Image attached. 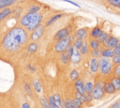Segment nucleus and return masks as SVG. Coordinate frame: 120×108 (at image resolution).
Here are the masks:
<instances>
[{
    "label": "nucleus",
    "mask_w": 120,
    "mask_h": 108,
    "mask_svg": "<svg viewBox=\"0 0 120 108\" xmlns=\"http://www.w3.org/2000/svg\"><path fill=\"white\" fill-rule=\"evenodd\" d=\"M64 104H65V108H75L71 98H68V97L66 98L64 100Z\"/></svg>",
    "instance_id": "obj_34"
},
{
    "label": "nucleus",
    "mask_w": 120,
    "mask_h": 108,
    "mask_svg": "<svg viewBox=\"0 0 120 108\" xmlns=\"http://www.w3.org/2000/svg\"><path fill=\"white\" fill-rule=\"evenodd\" d=\"M44 31H45V25L44 24H40L38 28H36L33 32H31L29 34V39L31 41L37 42V40H38L43 36Z\"/></svg>",
    "instance_id": "obj_5"
},
{
    "label": "nucleus",
    "mask_w": 120,
    "mask_h": 108,
    "mask_svg": "<svg viewBox=\"0 0 120 108\" xmlns=\"http://www.w3.org/2000/svg\"><path fill=\"white\" fill-rule=\"evenodd\" d=\"M112 63L113 64V66L120 64V55H119V54H115V55L112 58Z\"/></svg>",
    "instance_id": "obj_41"
},
{
    "label": "nucleus",
    "mask_w": 120,
    "mask_h": 108,
    "mask_svg": "<svg viewBox=\"0 0 120 108\" xmlns=\"http://www.w3.org/2000/svg\"><path fill=\"white\" fill-rule=\"evenodd\" d=\"M88 44H89V48L91 50H96V49H99L101 48V43L97 39H89L88 40Z\"/></svg>",
    "instance_id": "obj_19"
},
{
    "label": "nucleus",
    "mask_w": 120,
    "mask_h": 108,
    "mask_svg": "<svg viewBox=\"0 0 120 108\" xmlns=\"http://www.w3.org/2000/svg\"><path fill=\"white\" fill-rule=\"evenodd\" d=\"M72 101H73V104L75 106V108H82L83 107V103L77 98H72Z\"/></svg>",
    "instance_id": "obj_36"
},
{
    "label": "nucleus",
    "mask_w": 120,
    "mask_h": 108,
    "mask_svg": "<svg viewBox=\"0 0 120 108\" xmlns=\"http://www.w3.org/2000/svg\"><path fill=\"white\" fill-rule=\"evenodd\" d=\"M89 54H90L91 57H94V58L99 59V58L102 56V48L96 49V50H91Z\"/></svg>",
    "instance_id": "obj_28"
},
{
    "label": "nucleus",
    "mask_w": 120,
    "mask_h": 108,
    "mask_svg": "<svg viewBox=\"0 0 120 108\" xmlns=\"http://www.w3.org/2000/svg\"><path fill=\"white\" fill-rule=\"evenodd\" d=\"M39 103H40V105H41L43 108H51V105H50V103H49L48 98H46V97H44V96L39 97Z\"/></svg>",
    "instance_id": "obj_29"
},
{
    "label": "nucleus",
    "mask_w": 120,
    "mask_h": 108,
    "mask_svg": "<svg viewBox=\"0 0 120 108\" xmlns=\"http://www.w3.org/2000/svg\"><path fill=\"white\" fill-rule=\"evenodd\" d=\"M110 81H111V83L112 84V85H113L115 91H116V92L120 91V79H119L118 77L112 75V78L110 79Z\"/></svg>",
    "instance_id": "obj_24"
},
{
    "label": "nucleus",
    "mask_w": 120,
    "mask_h": 108,
    "mask_svg": "<svg viewBox=\"0 0 120 108\" xmlns=\"http://www.w3.org/2000/svg\"><path fill=\"white\" fill-rule=\"evenodd\" d=\"M26 69H27L30 72H35V71H36V67H35L34 65H32V64H27V65H26Z\"/></svg>",
    "instance_id": "obj_42"
},
{
    "label": "nucleus",
    "mask_w": 120,
    "mask_h": 108,
    "mask_svg": "<svg viewBox=\"0 0 120 108\" xmlns=\"http://www.w3.org/2000/svg\"><path fill=\"white\" fill-rule=\"evenodd\" d=\"M89 44H88V41L87 40H83V43H82V47L80 48V53H81V54L82 55V56H85V55H87L90 52H89Z\"/></svg>",
    "instance_id": "obj_21"
},
{
    "label": "nucleus",
    "mask_w": 120,
    "mask_h": 108,
    "mask_svg": "<svg viewBox=\"0 0 120 108\" xmlns=\"http://www.w3.org/2000/svg\"><path fill=\"white\" fill-rule=\"evenodd\" d=\"M103 85H104V81H102V80H98L95 83L94 89L91 93V95H92V97L95 100H99L104 97L105 92H104Z\"/></svg>",
    "instance_id": "obj_4"
},
{
    "label": "nucleus",
    "mask_w": 120,
    "mask_h": 108,
    "mask_svg": "<svg viewBox=\"0 0 120 108\" xmlns=\"http://www.w3.org/2000/svg\"><path fill=\"white\" fill-rule=\"evenodd\" d=\"M103 88H104V92L105 94H108V95H113L115 94V89L112 85V84L111 83L110 80H106L104 81V85H103Z\"/></svg>",
    "instance_id": "obj_13"
},
{
    "label": "nucleus",
    "mask_w": 120,
    "mask_h": 108,
    "mask_svg": "<svg viewBox=\"0 0 120 108\" xmlns=\"http://www.w3.org/2000/svg\"><path fill=\"white\" fill-rule=\"evenodd\" d=\"M106 1H107V3H108L110 6H112V8H117V9L120 10V0H106Z\"/></svg>",
    "instance_id": "obj_32"
},
{
    "label": "nucleus",
    "mask_w": 120,
    "mask_h": 108,
    "mask_svg": "<svg viewBox=\"0 0 120 108\" xmlns=\"http://www.w3.org/2000/svg\"><path fill=\"white\" fill-rule=\"evenodd\" d=\"M12 13H13V8H4V9L0 10V22L7 19Z\"/></svg>",
    "instance_id": "obj_15"
},
{
    "label": "nucleus",
    "mask_w": 120,
    "mask_h": 108,
    "mask_svg": "<svg viewBox=\"0 0 120 108\" xmlns=\"http://www.w3.org/2000/svg\"><path fill=\"white\" fill-rule=\"evenodd\" d=\"M82 43H83V40L81 39H74L73 41H72V44H73L74 48L77 49V50H80V48L82 47Z\"/></svg>",
    "instance_id": "obj_33"
},
{
    "label": "nucleus",
    "mask_w": 120,
    "mask_h": 108,
    "mask_svg": "<svg viewBox=\"0 0 120 108\" xmlns=\"http://www.w3.org/2000/svg\"><path fill=\"white\" fill-rule=\"evenodd\" d=\"M68 78L70 81L75 82L76 80H78L80 78V71L77 69H73L70 70V72L68 73Z\"/></svg>",
    "instance_id": "obj_23"
},
{
    "label": "nucleus",
    "mask_w": 120,
    "mask_h": 108,
    "mask_svg": "<svg viewBox=\"0 0 120 108\" xmlns=\"http://www.w3.org/2000/svg\"><path fill=\"white\" fill-rule=\"evenodd\" d=\"M59 60L61 62L62 65H68L70 61H69V58L68 57V55L66 54V53H63L61 54H59Z\"/></svg>",
    "instance_id": "obj_30"
},
{
    "label": "nucleus",
    "mask_w": 120,
    "mask_h": 108,
    "mask_svg": "<svg viewBox=\"0 0 120 108\" xmlns=\"http://www.w3.org/2000/svg\"><path fill=\"white\" fill-rule=\"evenodd\" d=\"M99 64V72L103 76H109L112 73L113 70V64L112 63V59L106 57H100L98 59Z\"/></svg>",
    "instance_id": "obj_2"
},
{
    "label": "nucleus",
    "mask_w": 120,
    "mask_h": 108,
    "mask_svg": "<svg viewBox=\"0 0 120 108\" xmlns=\"http://www.w3.org/2000/svg\"><path fill=\"white\" fill-rule=\"evenodd\" d=\"M119 40H120V39H119L117 37H115V36H113V35H111V36L109 37L108 40L102 45V47H103V48H111V49H114V48L116 47V45L118 44Z\"/></svg>",
    "instance_id": "obj_8"
},
{
    "label": "nucleus",
    "mask_w": 120,
    "mask_h": 108,
    "mask_svg": "<svg viewBox=\"0 0 120 108\" xmlns=\"http://www.w3.org/2000/svg\"><path fill=\"white\" fill-rule=\"evenodd\" d=\"M89 32H90V30H89L88 27H82V28L77 29L73 36H74L75 39H81L84 40L85 39L88 38Z\"/></svg>",
    "instance_id": "obj_7"
},
{
    "label": "nucleus",
    "mask_w": 120,
    "mask_h": 108,
    "mask_svg": "<svg viewBox=\"0 0 120 108\" xmlns=\"http://www.w3.org/2000/svg\"><path fill=\"white\" fill-rule=\"evenodd\" d=\"M111 35L109 34V32H107V31H105V30H103L101 33H100V35L98 36V38L97 39L100 43H101V45H103L107 40H108V39H109V37H110Z\"/></svg>",
    "instance_id": "obj_22"
},
{
    "label": "nucleus",
    "mask_w": 120,
    "mask_h": 108,
    "mask_svg": "<svg viewBox=\"0 0 120 108\" xmlns=\"http://www.w3.org/2000/svg\"><path fill=\"white\" fill-rule=\"evenodd\" d=\"M32 87L33 89L36 91V93L38 94H40L42 92V85H41V83L38 79L35 78L32 80Z\"/></svg>",
    "instance_id": "obj_16"
},
{
    "label": "nucleus",
    "mask_w": 120,
    "mask_h": 108,
    "mask_svg": "<svg viewBox=\"0 0 120 108\" xmlns=\"http://www.w3.org/2000/svg\"><path fill=\"white\" fill-rule=\"evenodd\" d=\"M74 50H75V48H74V46H73V44L71 43L68 47V49H67V51H66V54L68 55V57L70 59V57L72 56V54H73V53H74Z\"/></svg>",
    "instance_id": "obj_35"
},
{
    "label": "nucleus",
    "mask_w": 120,
    "mask_h": 108,
    "mask_svg": "<svg viewBox=\"0 0 120 108\" xmlns=\"http://www.w3.org/2000/svg\"><path fill=\"white\" fill-rule=\"evenodd\" d=\"M118 78H119V79H120V76H118Z\"/></svg>",
    "instance_id": "obj_47"
},
{
    "label": "nucleus",
    "mask_w": 120,
    "mask_h": 108,
    "mask_svg": "<svg viewBox=\"0 0 120 108\" xmlns=\"http://www.w3.org/2000/svg\"><path fill=\"white\" fill-rule=\"evenodd\" d=\"M23 90L26 93V95H29V96H31L32 93H33V87H32V85L28 82H25L24 83V85H23Z\"/></svg>",
    "instance_id": "obj_31"
},
{
    "label": "nucleus",
    "mask_w": 120,
    "mask_h": 108,
    "mask_svg": "<svg viewBox=\"0 0 120 108\" xmlns=\"http://www.w3.org/2000/svg\"><path fill=\"white\" fill-rule=\"evenodd\" d=\"M29 40V33L22 26L16 25L9 29L2 39V47L8 54H15Z\"/></svg>",
    "instance_id": "obj_1"
},
{
    "label": "nucleus",
    "mask_w": 120,
    "mask_h": 108,
    "mask_svg": "<svg viewBox=\"0 0 120 108\" xmlns=\"http://www.w3.org/2000/svg\"><path fill=\"white\" fill-rule=\"evenodd\" d=\"M84 81L81 78H79L78 80H76L74 82V87L75 90L81 94H85V90H84Z\"/></svg>",
    "instance_id": "obj_14"
},
{
    "label": "nucleus",
    "mask_w": 120,
    "mask_h": 108,
    "mask_svg": "<svg viewBox=\"0 0 120 108\" xmlns=\"http://www.w3.org/2000/svg\"><path fill=\"white\" fill-rule=\"evenodd\" d=\"M52 97H53V100H54V102L60 107V108H65V104H64V100L61 98V96L59 95V94H57V93H55V94H53L52 95Z\"/></svg>",
    "instance_id": "obj_26"
},
{
    "label": "nucleus",
    "mask_w": 120,
    "mask_h": 108,
    "mask_svg": "<svg viewBox=\"0 0 120 108\" xmlns=\"http://www.w3.org/2000/svg\"><path fill=\"white\" fill-rule=\"evenodd\" d=\"M114 52H115V54H119L120 55V40H119L118 44L116 45V47L114 48Z\"/></svg>",
    "instance_id": "obj_45"
},
{
    "label": "nucleus",
    "mask_w": 120,
    "mask_h": 108,
    "mask_svg": "<svg viewBox=\"0 0 120 108\" xmlns=\"http://www.w3.org/2000/svg\"><path fill=\"white\" fill-rule=\"evenodd\" d=\"M82 55L81 54V53H80L79 50L75 49V50H74V53H73V54H72V56H71L70 59H69L70 63H71V64H74V65H78V64H80V63L82 62Z\"/></svg>",
    "instance_id": "obj_11"
},
{
    "label": "nucleus",
    "mask_w": 120,
    "mask_h": 108,
    "mask_svg": "<svg viewBox=\"0 0 120 108\" xmlns=\"http://www.w3.org/2000/svg\"><path fill=\"white\" fill-rule=\"evenodd\" d=\"M114 55H115L114 49H111V48H102V57H106V58L112 59Z\"/></svg>",
    "instance_id": "obj_17"
},
{
    "label": "nucleus",
    "mask_w": 120,
    "mask_h": 108,
    "mask_svg": "<svg viewBox=\"0 0 120 108\" xmlns=\"http://www.w3.org/2000/svg\"><path fill=\"white\" fill-rule=\"evenodd\" d=\"M89 70L92 73H98L99 71V64H98V59L91 57L89 59Z\"/></svg>",
    "instance_id": "obj_9"
},
{
    "label": "nucleus",
    "mask_w": 120,
    "mask_h": 108,
    "mask_svg": "<svg viewBox=\"0 0 120 108\" xmlns=\"http://www.w3.org/2000/svg\"><path fill=\"white\" fill-rule=\"evenodd\" d=\"M17 1H19V0H0V10L7 8H10Z\"/></svg>",
    "instance_id": "obj_18"
},
{
    "label": "nucleus",
    "mask_w": 120,
    "mask_h": 108,
    "mask_svg": "<svg viewBox=\"0 0 120 108\" xmlns=\"http://www.w3.org/2000/svg\"><path fill=\"white\" fill-rule=\"evenodd\" d=\"M110 108H120V100H118L114 101L113 103H112Z\"/></svg>",
    "instance_id": "obj_43"
},
{
    "label": "nucleus",
    "mask_w": 120,
    "mask_h": 108,
    "mask_svg": "<svg viewBox=\"0 0 120 108\" xmlns=\"http://www.w3.org/2000/svg\"><path fill=\"white\" fill-rule=\"evenodd\" d=\"M21 108H31V106H30V104L27 101H24L23 103H22Z\"/></svg>",
    "instance_id": "obj_46"
},
{
    "label": "nucleus",
    "mask_w": 120,
    "mask_h": 108,
    "mask_svg": "<svg viewBox=\"0 0 120 108\" xmlns=\"http://www.w3.org/2000/svg\"><path fill=\"white\" fill-rule=\"evenodd\" d=\"M84 99H85V103L86 104H89V103H91L94 100L91 93H85L84 94Z\"/></svg>",
    "instance_id": "obj_40"
},
{
    "label": "nucleus",
    "mask_w": 120,
    "mask_h": 108,
    "mask_svg": "<svg viewBox=\"0 0 120 108\" xmlns=\"http://www.w3.org/2000/svg\"><path fill=\"white\" fill-rule=\"evenodd\" d=\"M73 41V38L71 35L68 36L67 38L63 39H60V40H57L54 42V45H53V51L56 53V54H63V53H66L68 47L72 43Z\"/></svg>",
    "instance_id": "obj_3"
},
{
    "label": "nucleus",
    "mask_w": 120,
    "mask_h": 108,
    "mask_svg": "<svg viewBox=\"0 0 120 108\" xmlns=\"http://www.w3.org/2000/svg\"><path fill=\"white\" fill-rule=\"evenodd\" d=\"M41 8L42 7L38 4H33L27 8V12L28 13H38V12H40Z\"/></svg>",
    "instance_id": "obj_27"
},
{
    "label": "nucleus",
    "mask_w": 120,
    "mask_h": 108,
    "mask_svg": "<svg viewBox=\"0 0 120 108\" xmlns=\"http://www.w3.org/2000/svg\"><path fill=\"white\" fill-rule=\"evenodd\" d=\"M65 14L63 13V12H59V13H55V14H53L52 17H50L47 21H46V23H45V27H48V26H50V25H52V23H54L55 22H57L59 19H61L63 16H64Z\"/></svg>",
    "instance_id": "obj_12"
},
{
    "label": "nucleus",
    "mask_w": 120,
    "mask_h": 108,
    "mask_svg": "<svg viewBox=\"0 0 120 108\" xmlns=\"http://www.w3.org/2000/svg\"><path fill=\"white\" fill-rule=\"evenodd\" d=\"M38 49V44L37 42H35V41H31V42L27 45V49H26V50H27V53H28V54H33L37 53Z\"/></svg>",
    "instance_id": "obj_20"
},
{
    "label": "nucleus",
    "mask_w": 120,
    "mask_h": 108,
    "mask_svg": "<svg viewBox=\"0 0 120 108\" xmlns=\"http://www.w3.org/2000/svg\"><path fill=\"white\" fill-rule=\"evenodd\" d=\"M94 86H95L94 81H92V80L86 81L84 83V90H85V93H92V91L94 89Z\"/></svg>",
    "instance_id": "obj_25"
},
{
    "label": "nucleus",
    "mask_w": 120,
    "mask_h": 108,
    "mask_svg": "<svg viewBox=\"0 0 120 108\" xmlns=\"http://www.w3.org/2000/svg\"><path fill=\"white\" fill-rule=\"evenodd\" d=\"M48 100H49V103H50V105H51V108H60L55 102H54V100H53V97L52 96H49L48 97Z\"/></svg>",
    "instance_id": "obj_37"
},
{
    "label": "nucleus",
    "mask_w": 120,
    "mask_h": 108,
    "mask_svg": "<svg viewBox=\"0 0 120 108\" xmlns=\"http://www.w3.org/2000/svg\"><path fill=\"white\" fill-rule=\"evenodd\" d=\"M65 2H67V3H69V4H71V5H73V6H75L76 8H81V6L79 5V4H77L76 2H74V1H71V0H64Z\"/></svg>",
    "instance_id": "obj_44"
},
{
    "label": "nucleus",
    "mask_w": 120,
    "mask_h": 108,
    "mask_svg": "<svg viewBox=\"0 0 120 108\" xmlns=\"http://www.w3.org/2000/svg\"><path fill=\"white\" fill-rule=\"evenodd\" d=\"M69 27L70 26L68 25V26H65V27L60 28L59 30H57L53 35V39L55 41H57V40L63 39L67 38L68 36H69L70 35V28Z\"/></svg>",
    "instance_id": "obj_6"
},
{
    "label": "nucleus",
    "mask_w": 120,
    "mask_h": 108,
    "mask_svg": "<svg viewBox=\"0 0 120 108\" xmlns=\"http://www.w3.org/2000/svg\"><path fill=\"white\" fill-rule=\"evenodd\" d=\"M112 75H113V76H116V77L120 76V64H118V65H115V66L113 67Z\"/></svg>",
    "instance_id": "obj_38"
},
{
    "label": "nucleus",
    "mask_w": 120,
    "mask_h": 108,
    "mask_svg": "<svg viewBox=\"0 0 120 108\" xmlns=\"http://www.w3.org/2000/svg\"><path fill=\"white\" fill-rule=\"evenodd\" d=\"M74 97L75 98H77V99H79L83 104L85 103V99H84V94H81V93H79V92H75L74 93Z\"/></svg>",
    "instance_id": "obj_39"
},
{
    "label": "nucleus",
    "mask_w": 120,
    "mask_h": 108,
    "mask_svg": "<svg viewBox=\"0 0 120 108\" xmlns=\"http://www.w3.org/2000/svg\"><path fill=\"white\" fill-rule=\"evenodd\" d=\"M103 31V28L101 25L99 24H97L95 25L94 27H92L90 29V32H89V37L90 39H98V36L100 35V33Z\"/></svg>",
    "instance_id": "obj_10"
}]
</instances>
